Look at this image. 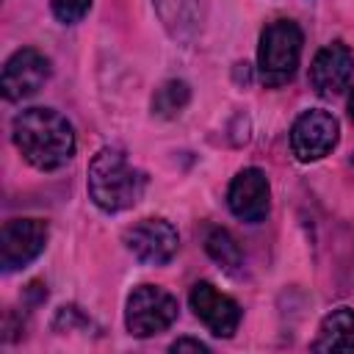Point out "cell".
Segmentation results:
<instances>
[{"label":"cell","mask_w":354,"mask_h":354,"mask_svg":"<svg viewBox=\"0 0 354 354\" xmlns=\"http://www.w3.org/2000/svg\"><path fill=\"white\" fill-rule=\"evenodd\" d=\"M11 138L22 158L39 171H55L75 155V130L53 108H25L11 122Z\"/></svg>","instance_id":"6da1fadb"},{"label":"cell","mask_w":354,"mask_h":354,"mask_svg":"<svg viewBox=\"0 0 354 354\" xmlns=\"http://www.w3.org/2000/svg\"><path fill=\"white\" fill-rule=\"evenodd\" d=\"M147 177L119 147H102L88 163V196L105 213L133 207L144 194Z\"/></svg>","instance_id":"7a4b0ae2"},{"label":"cell","mask_w":354,"mask_h":354,"mask_svg":"<svg viewBox=\"0 0 354 354\" xmlns=\"http://www.w3.org/2000/svg\"><path fill=\"white\" fill-rule=\"evenodd\" d=\"M301 28L293 19H277L266 25L257 47V75L266 86H282L296 75L301 58Z\"/></svg>","instance_id":"3957f363"},{"label":"cell","mask_w":354,"mask_h":354,"mask_svg":"<svg viewBox=\"0 0 354 354\" xmlns=\"http://www.w3.org/2000/svg\"><path fill=\"white\" fill-rule=\"evenodd\" d=\"M177 299L158 285H138L127 296L124 326L133 337H152L166 332L177 321Z\"/></svg>","instance_id":"277c9868"},{"label":"cell","mask_w":354,"mask_h":354,"mask_svg":"<svg viewBox=\"0 0 354 354\" xmlns=\"http://www.w3.org/2000/svg\"><path fill=\"white\" fill-rule=\"evenodd\" d=\"M50 230L41 218H11L0 232V266L3 271H17L33 263L47 246Z\"/></svg>","instance_id":"5b68a950"},{"label":"cell","mask_w":354,"mask_h":354,"mask_svg":"<svg viewBox=\"0 0 354 354\" xmlns=\"http://www.w3.org/2000/svg\"><path fill=\"white\" fill-rule=\"evenodd\" d=\"M337 136H340L337 119L329 111L313 108V111H304L293 122V127H290V149L301 163L321 160L324 155H329L335 149Z\"/></svg>","instance_id":"8992f818"},{"label":"cell","mask_w":354,"mask_h":354,"mask_svg":"<svg viewBox=\"0 0 354 354\" xmlns=\"http://www.w3.org/2000/svg\"><path fill=\"white\" fill-rule=\"evenodd\" d=\"M124 246L144 266H166L177 254L180 235L166 218H141L124 232Z\"/></svg>","instance_id":"52a82bcc"},{"label":"cell","mask_w":354,"mask_h":354,"mask_svg":"<svg viewBox=\"0 0 354 354\" xmlns=\"http://www.w3.org/2000/svg\"><path fill=\"white\" fill-rule=\"evenodd\" d=\"M47 77H50V61L39 50L22 47L6 61L0 88L8 102H19L25 97H33L47 83Z\"/></svg>","instance_id":"ba28073f"},{"label":"cell","mask_w":354,"mask_h":354,"mask_svg":"<svg viewBox=\"0 0 354 354\" xmlns=\"http://www.w3.org/2000/svg\"><path fill=\"white\" fill-rule=\"evenodd\" d=\"M227 205L235 218H241L246 224H260L271 207L268 177L254 166L241 169L227 188Z\"/></svg>","instance_id":"9c48e42d"},{"label":"cell","mask_w":354,"mask_h":354,"mask_svg":"<svg viewBox=\"0 0 354 354\" xmlns=\"http://www.w3.org/2000/svg\"><path fill=\"white\" fill-rule=\"evenodd\" d=\"M191 310L194 315L216 335V337H232L238 324H241V307L232 296L221 293L210 282H196L191 288Z\"/></svg>","instance_id":"30bf717a"},{"label":"cell","mask_w":354,"mask_h":354,"mask_svg":"<svg viewBox=\"0 0 354 354\" xmlns=\"http://www.w3.org/2000/svg\"><path fill=\"white\" fill-rule=\"evenodd\" d=\"M354 75V53L343 41L324 44L310 64V86L321 97H335L348 88Z\"/></svg>","instance_id":"8fae6325"},{"label":"cell","mask_w":354,"mask_h":354,"mask_svg":"<svg viewBox=\"0 0 354 354\" xmlns=\"http://www.w3.org/2000/svg\"><path fill=\"white\" fill-rule=\"evenodd\" d=\"M163 28L177 41H191L202 30L207 0H152Z\"/></svg>","instance_id":"7c38bea8"},{"label":"cell","mask_w":354,"mask_h":354,"mask_svg":"<svg viewBox=\"0 0 354 354\" xmlns=\"http://www.w3.org/2000/svg\"><path fill=\"white\" fill-rule=\"evenodd\" d=\"M310 348L313 351H354V310L337 307L329 315H324Z\"/></svg>","instance_id":"4fadbf2b"},{"label":"cell","mask_w":354,"mask_h":354,"mask_svg":"<svg viewBox=\"0 0 354 354\" xmlns=\"http://www.w3.org/2000/svg\"><path fill=\"white\" fill-rule=\"evenodd\" d=\"M205 252L224 268V271H235L243 263V252L238 246V241L224 230V227H210L205 232Z\"/></svg>","instance_id":"5bb4252c"},{"label":"cell","mask_w":354,"mask_h":354,"mask_svg":"<svg viewBox=\"0 0 354 354\" xmlns=\"http://www.w3.org/2000/svg\"><path fill=\"white\" fill-rule=\"evenodd\" d=\"M191 100V88L185 80H166L155 88L152 94V113L169 119V116H177Z\"/></svg>","instance_id":"9a60e30c"},{"label":"cell","mask_w":354,"mask_h":354,"mask_svg":"<svg viewBox=\"0 0 354 354\" xmlns=\"http://www.w3.org/2000/svg\"><path fill=\"white\" fill-rule=\"evenodd\" d=\"M50 8H53L58 22L72 25V22H77V19H83L88 14L91 0H50Z\"/></svg>","instance_id":"2e32d148"},{"label":"cell","mask_w":354,"mask_h":354,"mask_svg":"<svg viewBox=\"0 0 354 354\" xmlns=\"http://www.w3.org/2000/svg\"><path fill=\"white\" fill-rule=\"evenodd\" d=\"M171 351L174 354H183V351H194V354H207V346L202 340H194V337H180L171 343Z\"/></svg>","instance_id":"e0dca14e"},{"label":"cell","mask_w":354,"mask_h":354,"mask_svg":"<svg viewBox=\"0 0 354 354\" xmlns=\"http://www.w3.org/2000/svg\"><path fill=\"white\" fill-rule=\"evenodd\" d=\"M348 116H351V122H354V88H351V94H348Z\"/></svg>","instance_id":"ac0fdd59"}]
</instances>
